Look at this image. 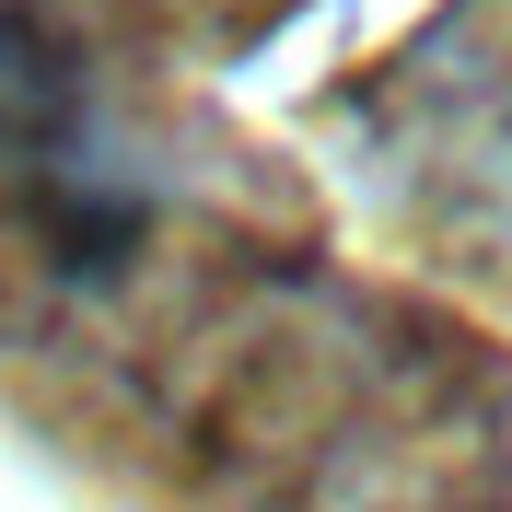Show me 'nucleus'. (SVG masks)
<instances>
[{
    "label": "nucleus",
    "mask_w": 512,
    "mask_h": 512,
    "mask_svg": "<svg viewBox=\"0 0 512 512\" xmlns=\"http://www.w3.org/2000/svg\"><path fill=\"white\" fill-rule=\"evenodd\" d=\"M70 140H82V82H70L59 35L24 0H0V152L70 163Z\"/></svg>",
    "instance_id": "obj_1"
}]
</instances>
